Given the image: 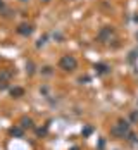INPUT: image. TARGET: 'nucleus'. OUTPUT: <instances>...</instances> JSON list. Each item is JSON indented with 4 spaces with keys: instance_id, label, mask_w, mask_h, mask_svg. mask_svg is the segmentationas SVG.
Segmentation results:
<instances>
[{
    "instance_id": "obj_1",
    "label": "nucleus",
    "mask_w": 138,
    "mask_h": 150,
    "mask_svg": "<svg viewBox=\"0 0 138 150\" xmlns=\"http://www.w3.org/2000/svg\"><path fill=\"white\" fill-rule=\"evenodd\" d=\"M130 131H131V122L128 119H119L116 124H112V128H110V136L123 140V138L128 136Z\"/></svg>"
},
{
    "instance_id": "obj_2",
    "label": "nucleus",
    "mask_w": 138,
    "mask_h": 150,
    "mask_svg": "<svg viewBox=\"0 0 138 150\" xmlns=\"http://www.w3.org/2000/svg\"><path fill=\"white\" fill-rule=\"evenodd\" d=\"M76 67H78V60H76L74 55H69V54H67V55H62L61 59H59V69L66 71V73H67V71L71 73V71H74Z\"/></svg>"
},
{
    "instance_id": "obj_3",
    "label": "nucleus",
    "mask_w": 138,
    "mask_h": 150,
    "mask_svg": "<svg viewBox=\"0 0 138 150\" xmlns=\"http://www.w3.org/2000/svg\"><path fill=\"white\" fill-rule=\"evenodd\" d=\"M112 35H114V28H110V26H104L102 30L98 31L97 40H98L100 43H109L110 38H112Z\"/></svg>"
},
{
    "instance_id": "obj_4",
    "label": "nucleus",
    "mask_w": 138,
    "mask_h": 150,
    "mask_svg": "<svg viewBox=\"0 0 138 150\" xmlns=\"http://www.w3.org/2000/svg\"><path fill=\"white\" fill-rule=\"evenodd\" d=\"M23 129H35L36 126H35V121H33V117H30V116H23L21 119H19V122H17Z\"/></svg>"
},
{
    "instance_id": "obj_5",
    "label": "nucleus",
    "mask_w": 138,
    "mask_h": 150,
    "mask_svg": "<svg viewBox=\"0 0 138 150\" xmlns=\"http://www.w3.org/2000/svg\"><path fill=\"white\" fill-rule=\"evenodd\" d=\"M17 33L19 35H23V36H31L33 35V31H35V28H33V24H28V23H21L19 26H17Z\"/></svg>"
},
{
    "instance_id": "obj_6",
    "label": "nucleus",
    "mask_w": 138,
    "mask_h": 150,
    "mask_svg": "<svg viewBox=\"0 0 138 150\" xmlns=\"http://www.w3.org/2000/svg\"><path fill=\"white\" fill-rule=\"evenodd\" d=\"M95 73H97V76H105L110 73V66L104 64V62H98V64H95Z\"/></svg>"
},
{
    "instance_id": "obj_7",
    "label": "nucleus",
    "mask_w": 138,
    "mask_h": 150,
    "mask_svg": "<svg viewBox=\"0 0 138 150\" xmlns=\"http://www.w3.org/2000/svg\"><path fill=\"white\" fill-rule=\"evenodd\" d=\"M24 133H26V129H23L19 124H16V126H12L9 129V135L14 136V138H24Z\"/></svg>"
},
{
    "instance_id": "obj_8",
    "label": "nucleus",
    "mask_w": 138,
    "mask_h": 150,
    "mask_svg": "<svg viewBox=\"0 0 138 150\" xmlns=\"http://www.w3.org/2000/svg\"><path fill=\"white\" fill-rule=\"evenodd\" d=\"M48 129H50V121L43 126H40V128H35V135H36V138H43V136H47Z\"/></svg>"
},
{
    "instance_id": "obj_9",
    "label": "nucleus",
    "mask_w": 138,
    "mask_h": 150,
    "mask_svg": "<svg viewBox=\"0 0 138 150\" xmlns=\"http://www.w3.org/2000/svg\"><path fill=\"white\" fill-rule=\"evenodd\" d=\"M9 91H11V95H12L14 98H19V97L24 95V90H23L21 86H12V88H9Z\"/></svg>"
},
{
    "instance_id": "obj_10",
    "label": "nucleus",
    "mask_w": 138,
    "mask_h": 150,
    "mask_svg": "<svg viewBox=\"0 0 138 150\" xmlns=\"http://www.w3.org/2000/svg\"><path fill=\"white\" fill-rule=\"evenodd\" d=\"M93 129H95V128H93L92 124H85V126H83V129H81V135H83V138H88V136L93 133Z\"/></svg>"
},
{
    "instance_id": "obj_11",
    "label": "nucleus",
    "mask_w": 138,
    "mask_h": 150,
    "mask_svg": "<svg viewBox=\"0 0 138 150\" xmlns=\"http://www.w3.org/2000/svg\"><path fill=\"white\" fill-rule=\"evenodd\" d=\"M26 73H28V76H33L36 73V66H35L33 60H28V62H26Z\"/></svg>"
},
{
    "instance_id": "obj_12",
    "label": "nucleus",
    "mask_w": 138,
    "mask_h": 150,
    "mask_svg": "<svg viewBox=\"0 0 138 150\" xmlns=\"http://www.w3.org/2000/svg\"><path fill=\"white\" fill-rule=\"evenodd\" d=\"M42 74H43V76H50V74H54V67H50V66H45V67L42 69Z\"/></svg>"
},
{
    "instance_id": "obj_13",
    "label": "nucleus",
    "mask_w": 138,
    "mask_h": 150,
    "mask_svg": "<svg viewBox=\"0 0 138 150\" xmlns=\"http://www.w3.org/2000/svg\"><path fill=\"white\" fill-rule=\"evenodd\" d=\"M105 149V138H98V143H97V150H104Z\"/></svg>"
},
{
    "instance_id": "obj_14",
    "label": "nucleus",
    "mask_w": 138,
    "mask_h": 150,
    "mask_svg": "<svg viewBox=\"0 0 138 150\" xmlns=\"http://www.w3.org/2000/svg\"><path fill=\"white\" fill-rule=\"evenodd\" d=\"M138 121V110H133L131 114H130V122L133 124V122H137Z\"/></svg>"
},
{
    "instance_id": "obj_15",
    "label": "nucleus",
    "mask_w": 138,
    "mask_h": 150,
    "mask_svg": "<svg viewBox=\"0 0 138 150\" xmlns=\"http://www.w3.org/2000/svg\"><path fill=\"white\" fill-rule=\"evenodd\" d=\"M45 43H47V36H42V38L36 42V48H42V47L45 45Z\"/></svg>"
},
{
    "instance_id": "obj_16",
    "label": "nucleus",
    "mask_w": 138,
    "mask_h": 150,
    "mask_svg": "<svg viewBox=\"0 0 138 150\" xmlns=\"http://www.w3.org/2000/svg\"><path fill=\"white\" fill-rule=\"evenodd\" d=\"M40 93H42L43 97H48V86H47V85H43V86L40 88Z\"/></svg>"
},
{
    "instance_id": "obj_17",
    "label": "nucleus",
    "mask_w": 138,
    "mask_h": 150,
    "mask_svg": "<svg viewBox=\"0 0 138 150\" xmlns=\"http://www.w3.org/2000/svg\"><path fill=\"white\" fill-rule=\"evenodd\" d=\"M7 88H9V83H7V81H2V79H0V90H7Z\"/></svg>"
},
{
    "instance_id": "obj_18",
    "label": "nucleus",
    "mask_w": 138,
    "mask_h": 150,
    "mask_svg": "<svg viewBox=\"0 0 138 150\" xmlns=\"http://www.w3.org/2000/svg\"><path fill=\"white\" fill-rule=\"evenodd\" d=\"M54 40H57V42H62L64 38H62V35H61V33L57 31V33H54Z\"/></svg>"
},
{
    "instance_id": "obj_19",
    "label": "nucleus",
    "mask_w": 138,
    "mask_h": 150,
    "mask_svg": "<svg viewBox=\"0 0 138 150\" xmlns=\"http://www.w3.org/2000/svg\"><path fill=\"white\" fill-rule=\"evenodd\" d=\"M83 81H85V83H88V81H90V78H88V76H85V78H79V83H83Z\"/></svg>"
},
{
    "instance_id": "obj_20",
    "label": "nucleus",
    "mask_w": 138,
    "mask_h": 150,
    "mask_svg": "<svg viewBox=\"0 0 138 150\" xmlns=\"http://www.w3.org/2000/svg\"><path fill=\"white\" fill-rule=\"evenodd\" d=\"M4 7H5V4H4V0H0V11H2Z\"/></svg>"
},
{
    "instance_id": "obj_21",
    "label": "nucleus",
    "mask_w": 138,
    "mask_h": 150,
    "mask_svg": "<svg viewBox=\"0 0 138 150\" xmlns=\"http://www.w3.org/2000/svg\"><path fill=\"white\" fill-rule=\"evenodd\" d=\"M133 21H135V23L138 24V14H137V16H133Z\"/></svg>"
},
{
    "instance_id": "obj_22",
    "label": "nucleus",
    "mask_w": 138,
    "mask_h": 150,
    "mask_svg": "<svg viewBox=\"0 0 138 150\" xmlns=\"http://www.w3.org/2000/svg\"><path fill=\"white\" fill-rule=\"evenodd\" d=\"M69 150H79V147H76V145H74V147H71Z\"/></svg>"
},
{
    "instance_id": "obj_23",
    "label": "nucleus",
    "mask_w": 138,
    "mask_h": 150,
    "mask_svg": "<svg viewBox=\"0 0 138 150\" xmlns=\"http://www.w3.org/2000/svg\"><path fill=\"white\" fill-rule=\"evenodd\" d=\"M21 2H30V0H21Z\"/></svg>"
},
{
    "instance_id": "obj_24",
    "label": "nucleus",
    "mask_w": 138,
    "mask_h": 150,
    "mask_svg": "<svg viewBox=\"0 0 138 150\" xmlns=\"http://www.w3.org/2000/svg\"><path fill=\"white\" fill-rule=\"evenodd\" d=\"M42 2H50V0H42Z\"/></svg>"
},
{
    "instance_id": "obj_25",
    "label": "nucleus",
    "mask_w": 138,
    "mask_h": 150,
    "mask_svg": "<svg viewBox=\"0 0 138 150\" xmlns=\"http://www.w3.org/2000/svg\"><path fill=\"white\" fill-rule=\"evenodd\" d=\"M137 40H138V33H137Z\"/></svg>"
}]
</instances>
